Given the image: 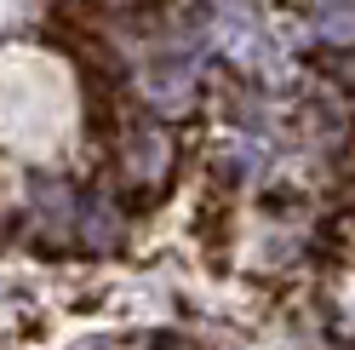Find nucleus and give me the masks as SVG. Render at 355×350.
I'll use <instances>...</instances> for the list:
<instances>
[{
	"mask_svg": "<svg viewBox=\"0 0 355 350\" xmlns=\"http://www.w3.org/2000/svg\"><path fill=\"white\" fill-rule=\"evenodd\" d=\"M138 92L155 115H189L201 92V40H189V29H166L138 69Z\"/></svg>",
	"mask_w": 355,
	"mask_h": 350,
	"instance_id": "1",
	"label": "nucleus"
},
{
	"mask_svg": "<svg viewBox=\"0 0 355 350\" xmlns=\"http://www.w3.org/2000/svg\"><path fill=\"white\" fill-rule=\"evenodd\" d=\"M207 35H212V47L224 52L235 69H252V75H263L270 86L286 81V58H281V47L270 40V29L258 24L252 6H241V0H218V6L207 12Z\"/></svg>",
	"mask_w": 355,
	"mask_h": 350,
	"instance_id": "2",
	"label": "nucleus"
},
{
	"mask_svg": "<svg viewBox=\"0 0 355 350\" xmlns=\"http://www.w3.org/2000/svg\"><path fill=\"white\" fill-rule=\"evenodd\" d=\"M80 201L86 195L69 178H58V172H35L29 178V212L46 230V242H75L80 235Z\"/></svg>",
	"mask_w": 355,
	"mask_h": 350,
	"instance_id": "3",
	"label": "nucleus"
},
{
	"mask_svg": "<svg viewBox=\"0 0 355 350\" xmlns=\"http://www.w3.org/2000/svg\"><path fill=\"white\" fill-rule=\"evenodd\" d=\"M166 167H172V138H166V126H155V121H126L121 126V172L132 184H155V178H166Z\"/></svg>",
	"mask_w": 355,
	"mask_h": 350,
	"instance_id": "4",
	"label": "nucleus"
},
{
	"mask_svg": "<svg viewBox=\"0 0 355 350\" xmlns=\"http://www.w3.org/2000/svg\"><path fill=\"white\" fill-rule=\"evenodd\" d=\"M121 212H115V201H103V195H86L80 201V235L75 242L80 247H92V253H115L121 247Z\"/></svg>",
	"mask_w": 355,
	"mask_h": 350,
	"instance_id": "5",
	"label": "nucleus"
},
{
	"mask_svg": "<svg viewBox=\"0 0 355 350\" xmlns=\"http://www.w3.org/2000/svg\"><path fill=\"white\" fill-rule=\"evenodd\" d=\"M309 35L332 52H349L355 47V0H315L309 6Z\"/></svg>",
	"mask_w": 355,
	"mask_h": 350,
	"instance_id": "6",
	"label": "nucleus"
}]
</instances>
